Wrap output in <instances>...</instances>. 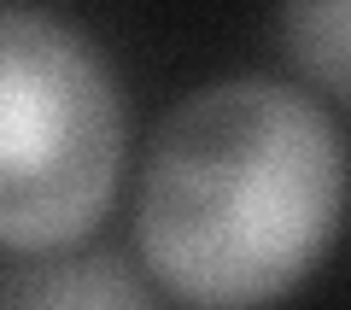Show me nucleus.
Returning a JSON list of instances; mask_svg holds the SVG:
<instances>
[{
	"mask_svg": "<svg viewBox=\"0 0 351 310\" xmlns=\"http://www.w3.org/2000/svg\"><path fill=\"white\" fill-rule=\"evenodd\" d=\"M346 182V141L311 94L276 76L193 88L141 176L147 270L193 310H263L334 246Z\"/></svg>",
	"mask_w": 351,
	"mask_h": 310,
	"instance_id": "1",
	"label": "nucleus"
},
{
	"mask_svg": "<svg viewBox=\"0 0 351 310\" xmlns=\"http://www.w3.org/2000/svg\"><path fill=\"white\" fill-rule=\"evenodd\" d=\"M123 170V94L64 18L0 6V246L59 252L106 217Z\"/></svg>",
	"mask_w": 351,
	"mask_h": 310,
	"instance_id": "2",
	"label": "nucleus"
},
{
	"mask_svg": "<svg viewBox=\"0 0 351 310\" xmlns=\"http://www.w3.org/2000/svg\"><path fill=\"white\" fill-rule=\"evenodd\" d=\"M0 310H152V293L123 258L82 252V258H47L6 275Z\"/></svg>",
	"mask_w": 351,
	"mask_h": 310,
	"instance_id": "3",
	"label": "nucleus"
},
{
	"mask_svg": "<svg viewBox=\"0 0 351 310\" xmlns=\"http://www.w3.org/2000/svg\"><path fill=\"white\" fill-rule=\"evenodd\" d=\"M281 36L316 82L351 99V0H299L281 12Z\"/></svg>",
	"mask_w": 351,
	"mask_h": 310,
	"instance_id": "4",
	"label": "nucleus"
}]
</instances>
